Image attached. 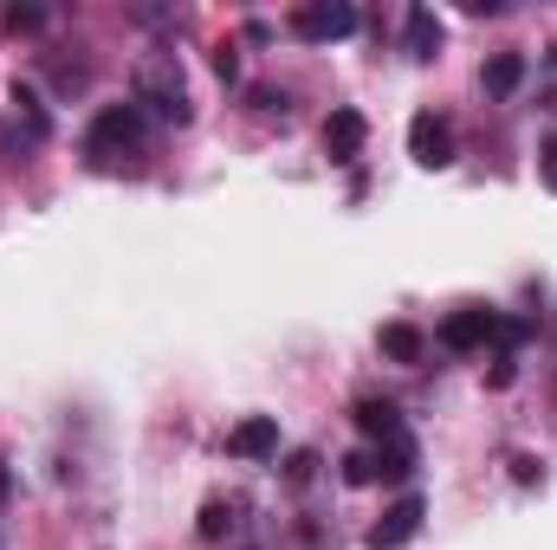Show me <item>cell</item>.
I'll return each instance as SVG.
<instances>
[{"label":"cell","instance_id":"obj_1","mask_svg":"<svg viewBox=\"0 0 557 550\" xmlns=\"http://www.w3.org/2000/svg\"><path fill=\"white\" fill-rule=\"evenodd\" d=\"M143 137H149V111L143 104H104L85 130V162L91 168H117L124 155H143Z\"/></svg>","mask_w":557,"mask_h":550},{"label":"cell","instance_id":"obj_2","mask_svg":"<svg viewBox=\"0 0 557 550\" xmlns=\"http://www.w3.org/2000/svg\"><path fill=\"white\" fill-rule=\"evenodd\" d=\"M137 104L156 111L162 124H188L195 117V98H188V78H182L175 52H149L137 65Z\"/></svg>","mask_w":557,"mask_h":550},{"label":"cell","instance_id":"obj_3","mask_svg":"<svg viewBox=\"0 0 557 550\" xmlns=\"http://www.w3.org/2000/svg\"><path fill=\"white\" fill-rule=\"evenodd\" d=\"M305 46H331V39H350L357 26H363V13L350 7V0H305V7H292V20H285Z\"/></svg>","mask_w":557,"mask_h":550},{"label":"cell","instance_id":"obj_4","mask_svg":"<svg viewBox=\"0 0 557 550\" xmlns=\"http://www.w3.org/2000/svg\"><path fill=\"white\" fill-rule=\"evenodd\" d=\"M493 324H499V311H486V304H460V311L441 317L434 337H441V350H460V357H467V350H486V343H493Z\"/></svg>","mask_w":557,"mask_h":550},{"label":"cell","instance_id":"obj_5","mask_svg":"<svg viewBox=\"0 0 557 550\" xmlns=\"http://www.w3.org/2000/svg\"><path fill=\"white\" fill-rule=\"evenodd\" d=\"M416 532H421V492H403V499L363 532V545L370 550H403V545H416Z\"/></svg>","mask_w":557,"mask_h":550},{"label":"cell","instance_id":"obj_6","mask_svg":"<svg viewBox=\"0 0 557 550\" xmlns=\"http://www.w3.org/2000/svg\"><path fill=\"white\" fill-rule=\"evenodd\" d=\"M409 155H416L421 168H447L454 162V124L434 117V111H416L409 117Z\"/></svg>","mask_w":557,"mask_h":550},{"label":"cell","instance_id":"obj_7","mask_svg":"<svg viewBox=\"0 0 557 550\" xmlns=\"http://www.w3.org/2000/svg\"><path fill=\"white\" fill-rule=\"evenodd\" d=\"M363 142H370V124H363V111L337 104V111L324 117V155H331V162H357V155H363Z\"/></svg>","mask_w":557,"mask_h":550},{"label":"cell","instance_id":"obj_8","mask_svg":"<svg viewBox=\"0 0 557 550\" xmlns=\"http://www.w3.org/2000/svg\"><path fill=\"white\" fill-rule=\"evenodd\" d=\"M227 453H234V460H273L278 453V421L273 414H247V421L227 434Z\"/></svg>","mask_w":557,"mask_h":550},{"label":"cell","instance_id":"obj_9","mask_svg":"<svg viewBox=\"0 0 557 550\" xmlns=\"http://www.w3.org/2000/svg\"><path fill=\"white\" fill-rule=\"evenodd\" d=\"M441 39H447V26H441V13L434 7H409V20H403V46H409V59H441Z\"/></svg>","mask_w":557,"mask_h":550},{"label":"cell","instance_id":"obj_10","mask_svg":"<svg viewBox=\"0 0 557 550\" xmlns=\"http://www.w3.org/2000/svg\"><path fill=\"white\" fill-rule=\"evenodd\" d=\"M350 421H357L370 440H396V434H403V409H396V402H383V396H357Z\"/></svg>","mask_w":557,"mask_h":550},{"label":"cell","instance_id":"obj_11","mask_svg":"<svg viewBox=\"0 0 557 550\" xmlns=\"http://www.w3.org/2000/svg\"><path fill=\"white\" fill-rule=\"evenodd\" d=\"M370 460H376V479L403 486V479L416 473V440H409V434H396V440H376V447H370Z\"/></svg>","mask_w":557,"mask_h":550},{"label":"cell","instance_id":"obj_12","mask_svg":"<svg viewBox=\"0 0 557 550\" xmlns=\"http://www.w3.org/2000/svg\"><path fill=\"white\" fill-rule=\"evenodd\" d=\"M7 104H13V124H20V130H26L33 142H46V137H52V117H46V104H39V91H33V85H20V78H13Z\"/></svg>","mask_w":557,"mask_h":550},{"label":"cell","instance_id":"obj_13","mask_svg":"<svg viewBox=\"0 0 557 550\" xmlns=\"http://www.w3.org/2000/svg\"><path fill=\"white\" fill-rule=\"evenodd\" d=\"M480 85H486V98H512L525 85V52H493L486 72H480Z\"/></svg>","mask_w":557,"mask_h":550},{"label":"cell","instance_id":"obj_14","mask_svg":"<svg viewBox=\"0 0 557 550\" xmlns=\"http://www.w3.org/2000/svg\"><path fill=\"white\" fill-rule=\"evenodd\" d=\"M376 343H383V357H389V363H421V357H428V337H421L416 324H383V330H376Z\"/></svg>","mask_w":557,"mask_h":550},{"label":"cell","instance_id":"obj_15","mask_svg":"<svg viewBox=\"0 0 557 550\" xmlns=\"http://www.w3.org/2000/svg\"><path fill=\"white\" fill-rule=\"evenodd\" d=\"M234 525H240V505L234 499H208L201 518H195V538L201 545H221V538H234Z\"/></svg>","mask_w":557,"mask_h":550},{"label":"cell","instance_id":"obj_16","mask_svg":"<svg viewBox=\"0 0 557 550\" xmlns=\"http://www.w3.org/2000/svg\"><path fill=\"white\" fill-rule=\"evenodd\" d=\"M318 466H324V460H318V447H292V453H285V473H278V479H285L292 492H305V486L318 479Z\"/></svg>","mask_w":557,"mask_h":550},{"label":"cell","instance_id":"obj_17","mask_svg":"<svg viewBox=\"0 0 557 550\" xmlns=\"http://www.w3.org/2000/svg\"><path fill=\"white\" fill-rule=\"evenodd\" d=\"M0 26H7L13 39H33V33H46V7H7Z\"/></svg>","mask_w":557,"mask_h":550},{"label":"cell","instance_id":"obj_18","mask_svg":"<svg viewBox=\"0 0 557 550\" xmlns=\"http://www.w3.org/2000/svg\"><path fill=\"white\" fill-rule=\"evenodd\" d=\"M337 466H344V479H350V486H376V460H370V447H357V453H344Z\"/></svg>","mask_w":557,"mask_h":550},{"label":"cell","instance_id":"obj_19","mask_svg":"<svg viewBox=\"0 0 557 550\" xmlns=\"http://www.w3.org/2000/svg\"><path fill=\"white\" fill-rule=\"evenodd\" d=\"M26 149H39V142L26 130H13V124H0V162H26Z\"/></svg>","mask_w":557,"mask_h":550},{"label":"cell","instance_id":"obj_20","mask_svg":"<svg viewBox=\"0 0 557 550\" xmlns=\"http://www.w3.org/2000/svg\"><path fill=\"white\" fill-rule=\"evenodd\" d=\"M214 78H221V85L240 78V52H234V46H214Z\"/></svg>","mask_w":557,"mask_h":550},{"label":"cell","instance_id":"obj_21","mask_svg":"<svg viewBox=\"0 0 557 550\" xmlns=\"http://www.w3.org/2000/svg\"><path fill=\"white\" fill-rule=\"evenodd\" d=\"M512 376H519V363H512V357H493V370H486V389H512Z\"/></svg>","mask_w":557,"mask_h":550},{"label":"cell","instance_id":"obj_22","mask_svg":"<svg viewBox=\"0 0 557 550\" xmlns=\"http://www.w3.org/2000/svg\"><path fill=\"white\" fill-rule=\"evenodd\" d=\"M512 479H519V486H539V479H545V466H539L532 453H512Z\"/></svg>","mask_w":557,"mask_h":550},{"label":"cell","instance_id":"obj_23","mask_svg":"<svg viewBox=\"0 0 557 550\" xmlns=\"http://www.w3.org/2000/svg\"><path fill=\"white\" fill-rule=\"evenodd\" d=\"M253 111H267V117H273V111H285V91H273V85H253Z\"/></svg>","mask_w":557,"mask_h":550},{"label":"cell","instance_id":"obj_24","mask_svg":"<svg viewBox=\"0 0 557 550\" xmlns=\"http://www.w3.org/2000/svg\"><path fill=\"white\" fill-rule=\"evenodd\" d=\"M460 13H473V20H499L506 0H460Z\"/></svg>","mask_w":557,"mask_h":550},{"label":"cell","instance_id":"obj_25","mask_svg":"<svg viewBox=\"0 0 557 550\" xmlns=\"http://www.w3.org/2000/svg\"><path fill=\"white\" fill-rule=\"evenodd\" d=\"M539 168H545V188L557 195V137L545 142V155H539Z\"/></svg>","mask_w":557,"mask_h":550},{"label":"cell","instance_id":"obj_26","mask_svg":"<svg viewBox=\"0 0 557 550\" xmlns=\"http://www.w3.org/2000/svg\"><path fill=\"white\" fill-rule=\"evenodd\" d=\"M7 492H13V473H7V460H0V499H7Z\"/></svg>","mask_w":557,"mask_h":550},{"label":"cell","instance_id":"obj_27","mask_svg":"<svg viewBox=\"0 0 557 550\" xmlns=\"http://www.w3.org/2000/svg\"><path fill=\"white\" fill-rule=\"evenodd\" d=\"M552 65H557V52H552Z\"/></svg>","mask_w":557,"mask_h":550}]
</instances>
